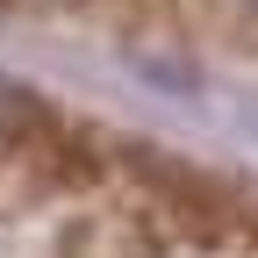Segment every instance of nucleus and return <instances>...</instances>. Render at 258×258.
Returning <instances> with one entry per match:
<instances>
[{
    "instance_id": "f257e3e1",
    "label": "nucleus",
    "mask_w": 258,
    "mask_h": 258,
    "mask_svg": "<svg viewBox=\"0 0 258 258\" xmlns=\"http://www.w3.org/2000/svg\"><path fill=\"white\" fill-rule=\"evenodd\" d=\"M36 129H43V101L0 79V165H8V158H22L29 144H36Z\"/></svg>"
},
{
    "instance_id": "f03ea898",
    "label": "nucleus",
    "mask_w": 258,
    "mask_h": 258,
    "mask_svg": "<svg viewBox=\"0 0 258 258\" xmlns=\"http://www.w3.org/2000/svg\"><path fill=\"white\" fill-rule=\"evenodd\" d=\"M57 8H79V0H0V15H57Z\"/></svg>"
},
{
    "instance_id": "7ed1b4c3",
    "label": "nucleus",
    "mask_w": 258,
    "mask_h": 258,
    "mask_svg": "<svg viewBox=\"0 0 258 258\" xmlns=\"http://www.w3.org/2000/svg\"><path fill=\"white\" fill-rule=\"evenodd\" d=\"M237 8H244V15H258V0H237Z\"/></svg>"
}]
</instances>
